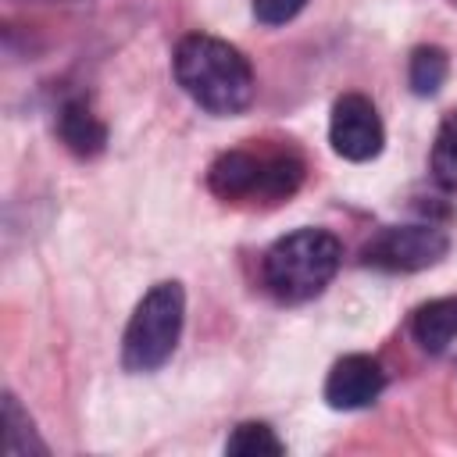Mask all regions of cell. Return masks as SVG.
<instances>
[{"label":"cell","mask_w":457,"mask_h":457,"mask_svg":"<svg viewBox=\"0 0 457 457\" xmlns=\"http://www.w3.org/2000/svg\"><path fill=\"white\" fill-rule=\"evenodd\" d=\"M171 75L179 89L214 118L243 114L257 93L246 54L228 39H218L207 32H189L175 43Z\"/></svg>","instance_id":"6da1fadb"},{"label":"cell","mask_w":457,"mask_h":457,"mask_svg":"<svg viewBox=\"0 0 457 457\" xmlns=\"http://www.w3.org/2000/svg\"><path fill=\"white\" fill-rule=\"evenodd\" d=\"M307 179V161L293 143H253L218 154L207 168V189L225 204L271 207L289 200Z\"/></svg>","instance_id":"7a4b0ae2"},{"label":"cell","mask_w":457,"mask_h":457,"mask_svg":"<svg viewBox=\"0 0 457 457\" xmlns=\"http://www.w3.org/2000/svg\"><path fill=\"white\" fill-rule=\"evenodd\" d=\"M343 243L328 228H293L278 236L261 257V282L278 303H307L336 278Z\"/></svg>","instance_id":"3957f363"},{"label":"cell","mask_w":457,"mask_h":457,"mask_svg":"<svg viewBox=\"0 0 457 457\" xmlns=\"http://www.w3.org/2000/svg\"><path fill=\"white\" fill-rule=\"evenodd\" d=\"M186 325V289L175 278H164L143 293L136 303L125 336H121V368L132 375H150L164 368L182 339Z\"/></svg>","instance_id":"277c9868"},{"label":"cell","mask_w":457,"mask_h":457,"mask_svg":"<svg viewBox=\"0 0 457 457\" xmlns=\"http://www.w3.org/2000/svg\"><path fill=\"white\" fill-rule=\"evenodd\" d=\"M450 250V236L439 225L428 221H414V225H386L378 228L364 246H361V261L368 268L378 271H425L432 264H439Z\"/></svg>","instance_id":"5b68a950"},{"label":"cell","mask_w":457,"mask_h":457,"mask_svg":"<svg viewBox=\"0 0 457 457\" xmlns=\"http://www.w3.org/2000/svg\"><path fill=\"white\" fill-rule=\"evenodd\" d=\"M328 143L343 161H375L386 146V125L378 107L364 93H343L328 114Z\"/></svg>","instance_id":"8992f818"},{"label":"cell","mask_w":457,"mask_h":457,"mask_svg":"<svg viewBox=\"0 0 457 457\" xmlns=\"http://www.w3.org/2000/svg\"><path fill=\"white\" fill-rule=\"evenodd\" d=\"M386 389V371L371 353H346L328 368L325 403L332 411H361L371 407Z\"/></svg>","instance_id":"52a82bcc"},{"label":"cell","mask_w":457,"mask_h":457,"mask_svg":"<svg viewBox=\"0 0 457 457\" xmlns=\"http://www.w3.org/2000/svg\"><path fill=\"white\" fill-rule=\"evenodd\" d=\"M57 139L79 161H93L107 150V125L86 96H68L57 111Z\"/></svg>","instance_id":"ba28073f"},{"label":"cell","mask_w":457,"mask_h":457,"mask_svg":"<svg viewBox=\"0 0 457 457\" xmlns=\"http://www.w3.org/2000/svg\"><path fill=\"white\" fill-rule=\"evenodd\" d=\"M411 339L439 357L450 350V343L457 339V296H436L421 307L411 311Z\"/></svg>","instance_id":"9c48e42d"},{"label":"cell","mask_w":457,"mask_h":457,"mask_svg":"<svg viewBox=\"0 0 457 457\" xmlns=\"http://www.w3.org/2000/svg\"><path fill=\"white\" fill-rule=\"evenodd\" d=\"M4 450H7V457L50 453V446L36 432V421L29 418V411L18 403V396L11 389L4 393Z\"/></svg>","instance_id":"30bf717a"},{"label":"cell","mask_w":457,"mask_h":457,"mask_svg":"<svg viewBox=\"0 0 457 457\" xmlns=\"http://www.w3.org/2000/svg\"><path fill=\"white\" fill-rule=\"evenodd\" d=\"M446 75H450V57H446L443 46L425 43V46H414V50H411V61H407V86H411L414 96H436V93L443 89Z\"/></svg>","instance_id":"8fae6325"},{"label":"cell","mask_w":457,"mask_h":457,"mask_svg":"<svg viewBox=\"0 0 457 457\" xmlns=\"http://www.w3.org/2000/svg\"><path fill=\"white\" fill-rule=\"evenodd\" d=\"M428 168L443 189L457 193V111H450L439 121V132H436L432 154H428Z\"/></svg>","instance_id":"7c38bea8"},{"label":"cell","mask_w":457,"mask_h":457,"mask_svg":"<svg viewBox=\"0 0 457 457\" xmlns=\"http://www.w3.org/2000/svg\"><path fill=\"white\" fill-rule=\"evenodd\" d=\"M225 453H236V457H278V453H286V446H282V439L275 436L271 425L239 421L232 428V436L225 439Z\"/></svg>","instance_id":"4fadbf2b"},{"label":"cell","mask_w":457,"mask_h":457,"mask_svg":"<svg viewBox=\"0 0 457 457\" xmlns=\"http://www.w3.org/2000/svg\"><path fill=\"white\" fill-rule=\"evenodd\" d=\"M303 7H307V0H253V18L268 29H278V25L293 21Z\"/></svg>","instance_id":"5bb4252c"}]
</instances>
